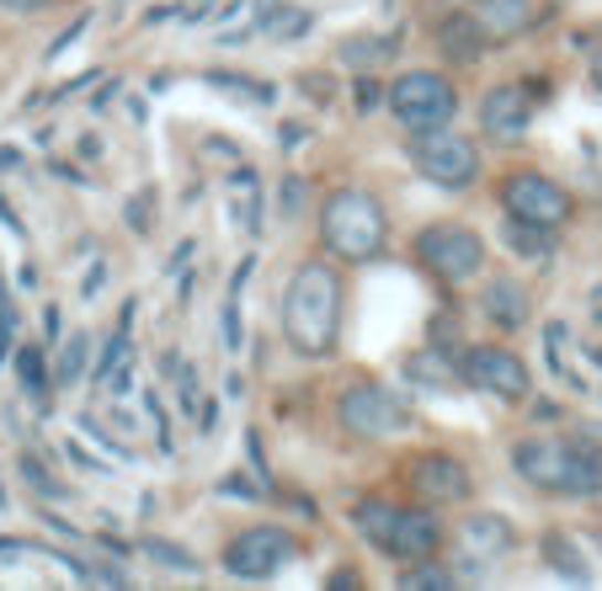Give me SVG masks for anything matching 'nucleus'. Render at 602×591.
I'll list each match as a JSON object with an SVG mask.
<instances>
[{"mask_svg":"<svg viewBox=\"0 0 602 591\" xmlns=\"http://www.w3.org/2000/svg\"><path fill=\"white\" fill-rule=\"evenodd\" d=\"M283 336L288 347L309 362H326L341 341V272L320 256L294 266L288 288H283Z\"/></svg>","mask_w":602,"mask_h":591,"instance_id":"1","label":"nucleus"},{"mask_svg":"<svg viewBox=\"0 0 602 591\" xmlns=\"http://www.w3.org/2000/svg\"><path fill=\"white\" fill-rule=\"evenodd\" d=\"M513 469L555 496H602V447L592 437H522Z\"/></svg>","mask_w":602,"mask_h":591,"instance_id":"2","label":"nucleus"},{"mask_svg":"<svg viewBox=\"0 0 602 591\" xmlns=\"http://www.w3.org/2000/svg\"><path fill=\"white\" fill-rule=\"evenodd\" d=\"M352 528L384 555V560H432L443 543L437 506H400L390 496H362L352 506Z\"/></svg>","mask_w":602,"mask_h":591,"instance_id":"3","label":"nucleus"},{"mask_svg":"<svg viewBox=\"0 0 602 591\" xmlns=\"http://www.w3.org/2000/svg\"><path fill=\"white\" fill-rule=\"evenodd\" d=\"M390 240V224H384V208L373 192L362 187H336L331 198L320 203V245L331 251L336 262L358 266L373 262Z\"/></svg>","mask_w":602,"mask_h":591,"instance_id":"4","label":"nucleus"},{"mask_svg":"<svg viewBox=\"0 0 602 591\" xmlns=\"http://www.w3.org/2000/svg\"><path fill=\"white\" fill-rule=\"evenodd\" d=\"M411 256L422 266L432 283L443 288H464L485 272V240L469 230V224H426L422 235L411 240Z\"/></svg>","mask_w":602,"mask_h":591,"instance_id":"5","label":"nucleus"},{"mask_svg":"<svg viewBox=\"0 0 602 591\" xmlns=\"http://www.w3.org/2000/svg\"><path fill=\"white\" fill-rule=\"evenodd\" d=\"M390 113L411 134H426V128H448L453 113H458V91L443 70H405L390 81Z\"/></svg>","mask_w":602,"mask_h":591,"instance_id":"6","label":"nucleus"},{"mask_svg":"<svg viewBox=\"0 0 602 591\" xmlns=\"http://www.w3.org/2000/svg\"><path fill=\"white\" fill-rule=\"evenodd\" d=\"M411 166H416V177L432 181V187H469V181L480 177V149L475 139H464V134H453V128H426V134H411Z\"/></svg>","mask_w":602,"mask_h":591,"instance_id":"7","label":"nucleus"},{"mask_svg":"<svg viewBox=\"0 0 602 591\" xmlns=\"http://www.w3.org/2000/svg\"><path fill=\"white\" fill-rule=\"evenodd\" d=\"M336 415L352 437H400L411 432V400L394 394L390 384H347L336 394Z\"/></svg>","mask_w":602,"mask_h":591,"instance_id":"8","label":"nucleus"},{"mask_svg":"<svg viewBox=\"0 0 602 591\" xmlns=\"http://www.w3.org/2000/svg\"><path fill=\"white\" fill-rule=\"evenodd\" d=\"M501 208H507V219L539 224V230H560V224H571V213H575L571 192L555 177H543V171H507V181H501Z\"/></svg>","mask_w":602,"mask_h":591,"instance_id":"9","label":"nucleus"},{"mask_svg":"<svg viewBox=\"0 0 602 591\" xmlns=\"http://www.w3.org/2000/svg\"><path fill=\"white\" fill-rule=\"evenodd\" d=\"M453 357H458V384H475L496 400H513V405L534 394V373L513 347H458Z\"/></svg>","mask_w":602,"mask_h":591,"instance_id":"10","label":"nucleus"},{"mask_svg":"<svg viewBox=\"0 0 602 591\" xmlns=\"http://www.w3.org/2000/svg\"><path fill=\"white\" fill-rule=\"evenodd\" d=\"M294 555H299V538L288 528H277V523H262V528H245L230 538L224 570L235 581H272L283 564H294Z\"/></svg>","mask_w":602,"mask_h":591,"instance_id":"11","label":"nucleus"},{"mask_svg":"<svg viewBox=\"0 0 602 591\" xmlns=\"http://www.w3.org/2000/svg\"><path fill=\"white\" fill-rule=\"evenodd\" d=\"M405 485H411L426 506H458V502H469V490H475L469 469H464L453 453H416V458L405 464Z\"/></svg>","mask_w":602,"mask_h":591,"instance_id":"12","label":"nucleus"},{"mask_svg":"<svg viewBox=\"0 0 602 591\" xmlns=\"http://www.w3.org/2000/svg\"><path fill=\"white\" fill-rule=\"evenodd\" d=\"M528 123H534V96H528V86L507 81V86H490L480 96V128H485V139H496V145H513V139H522V134H528Z\"/></svg>","mask_w":602,"mask_h":591,"instance_id":"13","label":"nucleus"},{"mask_svg":"<svg viewBox=\"0 0 602 591\" xmlns=\"http://www.w3.org/2000/svg\"><path fill=\"white\" fill-rule=\"evenodd\" d=\"M432 38H437V54L458 70H469V64L485 60V49H490V38L480 32V22L469 17V6L464 11H443L437 22H432Z\"/></svg>","mask_w":602,"mask_h":591,"instance_id":"14","label":"nucleus"},{"mask_svg":"<svg viewBox=\"0 0 602 591\" xmlns=\"http://www.w3.org/2000/svg\"><path fill=\"white\" fill-rule=\"evenodd\" d=\"M469 17L480 22V32L490 43H513L517 32H528L539 22L534 0H469Z\"/></svg>","mask_w":602,"mask_h":591,"instance_id":"15","label":"nucleus"},{"mask_svg":"<svg viewBox=\"0 0 602 591\" xmlns=\"http://www.w3.org/2000/svg\"><path fill=\"white\" fill-rule=\"evenodd\" d=\"M480 309L496 330H522L528 326V309H534V294H528L517 277H490L480 294Z\"/></svg>","mask_w":602,"mask_h":591,"instance_id":"16","label":"nucleus"},{"mask_svg":"<svg viewBox=\"0 0 602 591\" xmlns=\"http://www.w3.org/2000/svg\"><path fill=\"white\" fill-rule=\"evenodd\" d=\"M458 538H464V549L475 560H490V555H507L513 549V523L496 517V511H475V517H464Z\"/></svg>","mask_w":602,"mask_h":591,"instance_id":"17","label":"nucleus"},{"mask_svg":"<svg viewBox=\"0 0 602 591\" xmlns=\"http://www.w3.org/2000/svg\"><path fill=\"white\" fill-rule=\"evenodd\" d=\"M543 560H549V570H555V576H566V581H581V587L592 581V570H587V555L575 549L566 532H549V538H543Z\"/></svg>","mask_w":602,"mask_h":591,"instance_id":"18","label":"nucleus"},{"mask_svg":"<svg viewBox=\"0 0 602 591\" xmlns=\"http://www.w3.org/2000/svg\"><path fill=\"white\" fill-rule=\"evenodd\" d=\"M405 373L411 379H422V384H437V389H453L458 384V368H448V352H416L411 362H405Z\"/></svg>","mask_w":602,"mask_h":591,"instance_id":"19","label":"nucleus"},{"mask_svg":"<svg viewBox=\"0 0 602 591\" xmlns=\"http://www.w3.org/2000/svg\"><path fill=\"white\" fill-rule=\"evenodd\" d=\"M128 320H134V304H128V315L118 320V330L107 336V352L96 357V368H91V384H107V379L123 368V357H128Z\"/></svg>","mask_w":602,"mask_h":591,"instance_id":"20","label":"nucleus"},{"mask_svg":"<svg viewBox=\"0 0 602 591\" xmlns=\"http://www.w3.org/2000/svg\"><path fill=\"white\" fill-rule=\"evenodd\" d=\"M507 245H513L517 256H549V245H555V230H539V224H522V219H507Z\"/></svg>","mask_w":602,"mask_h":591,"instance_id":"21","label":"nucleus"},{"mask_svg":"<svg viewBox=\"0 0 602 591\" xmlns=\"http://www.w3.org/2000/svg\"><path fill=\"white\" fill-rule=\"evenodd\" d=\"M17 379L28 389L32 405H49V379H43V347H22L17 352Z\"/></svg>","mask_w":602,"mask_h":591,"instance_id":"22","label":"nucleus"},{"mask_svg":"<svg viewBox=\"0 0 602 591\" xmlns=\"http://www.w3.org/2000/svg\"><path fill=\"white\" fill-rule=\"evenodd\" d=\"M309 11H299V6H277V11H267L262 22H256V32L262 38H299V32H309Z\"/></svg>","mask_w":602,"mask_h":591,"instance_id":"23","label":"nucleus"},{"mask_svg":"<svg viewBox=\"0 0 602 591\" xmlns=\"http://www.w3.org/2000/svg\"><path fill=\"white\" fill-rule=\"evenodd\" d=\"M203 81H209V86H219V91H235V96H241V102H251V107H267V102H272L267 81H245V75H230V70H209Z\"/></svg>","mask_w":602,"mask_h":591,"instance_id":"24","label":"nucleus"},{"mask_svg":"<svg viewBox=\"0 0 602 591\" xmlns=\"http://www.w3.org/2000/svg\"><path fill=\"white\" fill-rule=\"evenodd\" d=\"M336 54H341V64H352V70H368V64H379V54H390V43H384V38L358 32V38H347Z\"/></svg>","mask_w":602,"mask_h":591,"instance_id":"25","label":"nucleus"},{"mask_svg":"<svg viewBox=\"0 0 602 591\" xmlns=\"http://www.w3.org/2000/svg\"><path fill=\"white\" fill-rule=\"evenodd\" d=\"M139 549H145L150 560H160L166 570H181V576H198V560H192L187 549H177V543H166V538H145Z\"/></svg>","mask_w":602,"mask_h":591,"instance_id":"26","label":"nucleus"},{"mask_svg":"<svg viewBox=\"0 0 602 591\" xmlns=\"http://www.w3.org/2000/svg\"><path fill=\"white\" fill-rule=\"evenodd\" d=\"M86 336H70V341H64L60 347V368H54V379H60V384H75V379H81V368H86Z\"/></svg>","mask_w":602,"mask_h":591,"instance_id":"27","label":"nucleus"},{"mask_svg":"<svg viewBox=\"0 0 602 591\" xmlns=\"http://www.w3.org/2000/svg\"><path fill=\"white\" fill-rule=\"evenodd\" d=\"M400 587H411V591H422V587L448 591V587H458V576L443 570V564H422V570H405V576H400Z\"/></svg>","mask_w":602,"mask_h":591,"instance_id":"28","label":"nucleus"},{"mask_svg":"<svg viewBox=\"0 0 602 591\" xmlns=\"http://www.w3.org/2000/svg\"><path fill=\"white\" fill-rule=\"evenodd\" d=\"M22 474H28V485H32V490H38V496H70L64 485H54V474L43 469V464H38L32 453H22Z\"/></svg>","mask_w":602,"mask_h":591,"instance_id":"29","label":"nucleus"},{"mask_svg":"<svg viewBox=\"0 0 602 591\" xmlns=\"http://www.w3.org/2000/svg\"><path fill=\"white\" fill-rule=\"evenodd\" d=\"M304 208V177H283V219H299Z\"/></svg>","mask_w":602,"mask_h":591,"instance_id":"30","label":"nucleus"},{"mask_svg":"<svg viewBox=\"0 0 602 591\" xmlns=\"http://www.w3.org/2000/svg\"><path fill=\"white\" fill-rule=\"evenodd\" d=\"M49 0H0V11H17V17H32V11H43Z\"/></svg>","mask_w":602,"mask_h":591,"instance_id":"31","label":"nucleus"},{"mask_svg":"<svg viewBox=\"0 0 602 591\" xmlns=\"http://www.w3.org/2000/svg\"><path fill=\"white\" fill-rule=\"evenodd\" d=\"M592 86L602 91V54H598V60H592Z\"/></svg>","mask_w":602,"mask_h":591,"instance_id":"32","label":"nucleus"},{"mask_svg":"<svg viewBox=\"0 0 602 591\" xmlns=\"http://www.w3.org/2000/svg\"><path fill=\"white\" fill-rule=\"evenodd\" d=\"M0 166H17V149H0Z\"/></svg>","mask_w":602,"mask_h":591,"instance_id":"33","label":"nucleus"},{"mask_svg":"<svg viewBox=\"0 0 602 591\" xmlns=\"http://www.w3.org/2000/svg\"><path fill=\"white\" fill-rule=\"evenodd\" d=\"M0 506H6V496H0Z\"/></svg>","mask_w":602,"mask_h":591,"instance_id":"34","label":"nucleus"}]
</instances>
